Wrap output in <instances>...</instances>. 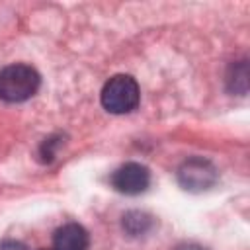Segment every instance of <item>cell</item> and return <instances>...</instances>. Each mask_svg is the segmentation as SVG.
Segmentation results:
<instances>
[{
    "instance_id": "1",
    "label": "cell",
    "mask_w": 250,
    "mask_h": 250,
    "mask_svg": "<svg viewBox=\"0 0 250 250\" xmlns=\"http://www.w3.org/2000/svg\"><path fill=\"white\" fill-rule=\"evenodd\" d=\"M39 72L29 64H8L0 70V100L20 104L29 100L39 90Z\"/></svg>"
},
{
    "instance_id": "2",
    "label": "cell",
    "mask_w": 250,
    "mask_h": 250,
    "mask_svg": "<svg viewBox=\"0 0 250 250\" xmlns=\"http://www.w3.org/2000/svg\"><path fill=\"white\" fill-rule=\"evenodd\" d=\"M139 84L129 74L111 76L102 88V105L109 113H129L139 105Z\"/></svg>"
},
{
    "instance_id": "3",
    "label": "cell",
    "mask_w": 250,
    "mask_h": 250,
    "mask_svg": "<svg viewBox=\"0 0 250 250\" xmlns=\"http://www.w3.org/2000/svg\"><path fill=\"white\" fill-rule=\"evenodd\" d=\"M178 182L188 191H195V193L197 191H205L211 186H215L217 168L207 158H201V156L188 158L178 168Z\"/></svg>"
},
{
    "instance_id": "4",
    "label": "cell",
    "mask_w": 250,
    "mask_h": 250,
    "mask_svg": "<svg viewBox=\"0 0 250 250\" xmlns=\"http://www.w3.org/2000/svg\"><path fill=\"white\" fill-rule=\"evenodd\" d=\"M150 184V172L139 162H125L111 174V186L125 195L143 193Z\"/></svg>"
},
{
    "instance_id": "5",
    "label": "cell",
    "mask_w": 250,
    "mask_h": 250,
    "mask_svg": "<svg viewBox=\"0 0 250 250\" xmlns=\"http://www.w3.org/2000/svg\"><path fill=\"white\" fill-rule=\"evenodd\" d=\"M88 244V230L78 223H66L53 234V250H86Z\"/></svg>"
},
{
    "instance_id": "6",
    "label": "cell",
    "mask_w": 250,
    "mask_h": 250,
    "mask_svg": "<svg viewBox=\"0 0 250 250\" xmlns=\"http://www.w3.org/2000/svg\"><path fill=\"white\" fill-rule=\"evenodd\" d=\"M150 225H152L150 217L146 213H141V211H131L123 217V229L133 236L146 232L150 229Z\"/></svg>"
},
{
    "instance_id": "7",
    "label": "cell",
    "mask_w": 250,
    "mask_h": 250,
    "mask_svg": "<svg viewBox=\"0 0 250 250\" xmlns=\"http://www.w3.org/2000/svg\"><path fill=\"white\" fill-rule=\"evenodd\" d=\"M0 250H27V248L18 240H4L0 244Z\"/></svg>"
},
{
    "instance_id": "8",
    "label": "cell",
    "mask_w": 250,
    "mask_h": 250,
    "mask_svg": "<svg viewBox=\"0 0 250 250\" xmlns=\"http://www.w3.org/2000/svg\"><path fill=\"white\" fill-rule=\"evenodd\" d=\"M178 250H205V248L199 246V244H182Z\"/></svg>"
},
{
    "instance_id": "9",
    "label": "cell",
    "mask_w": 250,
    "mask_h": 250,
    "mask_svg": "<svg viewBox=\"0 0 250 250\" xmlns=\"http://www.w3.org/2000/svg\"><path fill=\"white\" fill-rule=\"evenodd\" d=\"M41 250H49V248H41Z\"/></svg>"
}]
</instances>
